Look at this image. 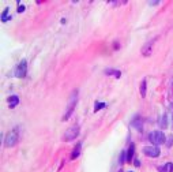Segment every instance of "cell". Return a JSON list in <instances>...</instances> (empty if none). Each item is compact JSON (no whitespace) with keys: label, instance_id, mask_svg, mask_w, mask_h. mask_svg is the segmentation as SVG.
Instances as JSON below:
<instances>
[{"label":"cell","instance_id":"6da1fadb","mask_svg":"<svg viewBox=\"0 0 173 172\" xmlns=\"http://www.w3.org/2000/svg\"><path fill=\"white\" fill-rule=\"evenodd\" d=\"M78 103V90H75V92L71 93V96L68 98V104H67V111H66V114L63 116V120L66 122L70 119V116L71 114L74 112V109H75V105Z\"/></svg>","mask_w":173,"mask_h":172},{"label":"cell","instance_id":"7a4b0ae2","mask_svg":"<svg viewBox=\"0 0 173 172\" xmlns=\"http://www.w3.org/2000/svg\"><path fill=\"white\" fill-rule=\"evenodd\" d=\"M18 139H19L18 130H17V128H14V130H11V131H8V134L6 135L4 145H6L7 148H12V146H15V145H17Z\"/></svg>","mask_w":173,"mask_h":172},{"label":"cell","instance_id":"3957f363","mask_svg":"<svg viewBox=\"0 0 173 172\" xmlns=\"http://www.w3.org/2000/svg\"><path fill=\"white\" fill-rule=\"evenodd\" d=\"M149 139H150V142L153 143L154 146H158V145L165 143V141H166V137H165V134H164L162 131H153V132H150Z\"/></svg>","mask_w":173,"mask_h":172},{"label":"cell","instance_id":"277c9868","mask_svg":"<svg viewBox=\"0 0 173 172\" xmlns=\"http://www.w3.org/2000/svg\"><path fill=\"white\" fill-rule=\"evenodd\" d=\"M78 135H79V126H71L70 128H67V131L64 134V141L66 142L74 141Z\"/></svg>","mask_w":173,"mask_h":172},{"label":"cell","instance_id":"5b68a950","mask_svg":"<svg viewBox=\"0 0 173 172\" xmlns=\"http://www.w3.org/2000/svg\"><path fill=\"white\" fill-rule=\"evenodd\" d=\"M26 73H27V62L26 60H21V63L17 66L15 75H17L18 78H25L26 77Z\"/></svg>","mask_w":173,"mask_h":172},{"label":"cell","instance_id":"8992f818","mask_svg":"<svg viewBox=\"0 0 173 172\" xmlns=\"http://www.w3.org/2000/svg\"><path fill=\"white\" fill-rule=\"evenodd\" d=\"M143 153H145L147 157H158V156H160V149H158V146H154V145H151V146H145V148H143Z\"/></svg>","mask_w":173,"mask_h":172},{"label":"cell","instance_id":"52a82bcc","mask_svg":"<svg viewBox=\"0 0 173 172\" xmlns=\"http://www.w3.org/2000/svg\"><path fill=\"white\" fill-rule=\"evenodd\" d=\"M131 126L135 127L138 131H142V130H143V122H142V119H140L139 116H136L134 120L131 122Z\"/></svg>","mask_w":173,"mask_h":172},{"label":"cell","instance_id":"ba28073f","mask_svg":"<svg viewBox=\"0 0 173 172\" xmlns=\"http://www.w3.org/2000/svg\"><path fill=\"white\" fill-rule=\"evenodd\" d=\"M134 153H135V146H134V143H131V145H129V148H128V150L125 152V161L131 163L132 159H134Z\"/></svg>","mask_w":173,"mask_h":172},{"label":"cell","instance_id":"9c48e42d","mask_svg":"<svg viewBox=\"0 0 173 172\" xmlns=\"http://www.w3.org/2000/svg\"><path fill=\"white\" fill-rule=\"evenodd\" d=\"M7 103H8V107L10 108H15L18 104H19V97L18 96H10L8 100H7Z\"/></svg>","mask_w":173,"mask_h":172},{"label":"cell","instance_id":"30bf717a","mask_svg":"<svg viewBox=\"0 0 173 172\" xmlns=\"http://www.w3.org/2000/svg\"><path fill=\"white\" fill-rule=\"evenodd\" d=\"M80 149H82V143L78 142V143H76V146H75V149L72 150V155H71V160H75V159H78L79 155H80Z\"/></svg>","mask_w":173,"mask_h":172},{"label":"cell","instance_id":"8fae6325","mask_svg":"<svg viewBox=\"0 0 173 172\" xmlns=\"http://www.w3.org/2000/svg\"><path fill=\"white\" fill-rule=\"evenodd\" d=\"M151 46H153V41L151 42H147L145 46H143V49H142V53H143V56H149L151 53Z\"/></svg>","mask_w":173,"mask_h":172},{"label":"cell","instance_id":"7c38bea8","mask_svg":"<svg viewBox=\"0 0 173 172\" xmlns=\"http://www.w3.org/2000/svg\"><path fill=\"white\" fill-rule=\"evenodd\" d=\"M158 124H160V127H161V128H166V127H168V116L165 114H164L161 118H160Z\"/></svg>","mask_w":173,"mask_h":172},{"label":"cell","instance_id":"4fadbf2b","mask_svg":"<svg viewBox=\"0 0 173 172\" xmlns=\"http://www.w3.org/2000/svg\"><path fill=\"white\" fill-rule=\"evenodd\" d=\"M173 171V163H166L164 164L162 168H160V172H172Z\"/></svg>","mask_w":173,"mask_h":172},{"label":"cell","instance_id":"5bb4252c","mask_svg":"<svg viewBox=\"0 0 173 172\" xmlns=\"http://www.w3.org/2000/svg\"><path fill=\"white\" fill-rule=\"evenodd\" d=\"M146 86H147V83H146V79L142 81V83H140V96L145 98L146 97Z\"/></svg>","mask_w":173,"mask_h":172},{"label":"cell","instance_id":"9a60e30c","mask_svg":"<svg viewBox=\"0 0 173 172\" xmlns=\"http://www.w3.org/2000/svg\"><path fill=\"white\" fill-rule=\"evenodd\" d=\"M7 19H10V8H6L3 14H1V21L3 22H7Z\"/></svg>","mask_w":173,"mask_h":172},{"label":"cell","instance_id":"2e32d148","mask_svg":"<svg viewBox=\"0 0 173 172\" xmlns=\"http://www.w3.org/2000/svg\"><path fill=\"white\" fill-rule=\"evenodd\" d=\"M106 74L108 75H115V77H116V78H120V75H121V73H120V71H116V70H106L105 71Z\"/></svg>","mask_w":173,"mask_h":172},{"label":"cell","instance_id":"e0dca14e","mask_svg":"<svg viewBox=\"0 0 173 172\" xmlns=\"http://www.w3.org/2000/svg\"><path fill=\"white\" fill-rule=\"evenodd\" d=\"M165 143H166V146L168 148H170L173 145V135H169V137L166 138V141H165Z\"/></svg>","mask_w":173,"mask_h":172},{"label":"cell","instance_id":"ac0fdd59","mask_svg":"<svg viewBox=\"0 0 173 172\" xmlns=\"http://www.w3.org/2000/svg\"><path fill=\"white\" fill-rule=\"evenodd\" d=\"M105 105H106L105 103H98V104H97V105H95L94 111H95V112H97V111H100L101 108H104V107H105Z\"/></svg>","mask_w":173,"mask_h":172},{"label":"cell","instance_id":"d6986e66","mask_svg":"<svg viewBox=\"0 0 173 172\" xmlns=\"http://www.w3.org/2000/svg\"><path fill=\"white\" fill-rule=\"evenodd\" d=\"M124 161H125V152H121V155H120V164H123Z\"/></svg>","mask_w":173,"mask_h":172},{"label":"cell","instance_id":"ffe728a7","mask_svg":"<svg viewBox=\"0 0 173 172\" xmlns=\"http://www.w3.org/2000/svg\"><path fill=\"white\" fill-rule=\"evenodd\" d=\"M23 11H25V6H23V4L18 6V12H23Z\"/></svg>","mask_w":173,"mask_h":172},{"label":"cell","instance_id":"44dd1931","mask_svg":"<svg viewBox=\"0 0 173 172\" xmlns=\"http://www.w3.org/2000/svg\"><path fill=\"white\" fill-rule=\"evenodd\" d=\"M134 165L135 167H140V161L138 160V159H135V160H134Z\"/></svg>","mask_w":173,"mask_h":172},{"label":"cell","instance_id":"7402d4cb","mask_svg":"<svg viewBox=\"0 0 173 172\" xmlns=\"http://www.w3.org/2000/svg\"><path fill=\"white\" fill-rule=\"evenodd\" d=\"M149 4H150V6H156V4H158V1H150Z\"/></svg>","mask_w":173,"mask_h":172},{"label":"cell","instance_id":"603a6c76","mask_svg":"<svg viewBox=\"0 0 173 172\" xmlns=\"http://www.w3.org/2000/svg\"><path fill=\"white\" fill-rule=\"evenodd\" d=\"M119 172H123V171H121V169H120V171H119Z\"/></svg>","mask_w":173,"mask_h":172}]
</instances>
